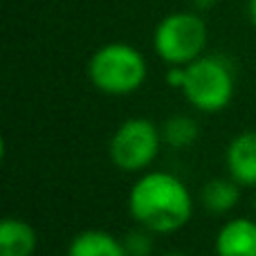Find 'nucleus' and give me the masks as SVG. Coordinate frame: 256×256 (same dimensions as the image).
I'll list each match as a JSON object with an SVG mask.
<instances>
[{"instance_id": "f8f14e48", "label": "nucleus", "mask_w": 256, "mask_h": 256, "mask_svg": "<svg viewBox=\"0 0 256 256\" xmlns=\"http://www.w3.org/2000/svg\"><path fill=\"white\" fill-rule=\"evenodd\" d=\"M150 234L153 232L148 230H132L128 232V234L124 236V248H126V254L128 256H150V252H153V238H150Z\"/></svg>"}, {"instance_id": "9d476101", "label": "nucleus", "mask_w": 256, "mask_h": 256, "mask_svg": "<svg viewBox=\"0 0 256 256\" xmlns=\"http://www.w3.org/2000/svg\"><path fill=\"white\" fill-rule=\"evenodd\" d=\"M202 207L214 216L230 214L240 200V184L232 178H214L200 191Z\"/></svg>"}, {"instance_id": "dca6fc26", "label": "nucleus", "mask_w": 256, "mask_h": 256, "mask_svg": "<svg viewBox=\"0 0 256 256\" xmlns=\"http://www.w3.org/2000/svg\"><path fill=\"white\" fill-rule=\"evenodd\" d=\"M162 256H186V254H182V252H166V254H162Z\"/></svg>"}, {"instance_id": "f3484780", "label": "nucleus", "mask_w": 256, "mask_h": 256, "mask_svg": "<svg viewBox=\"0 0 256 256\" xmlns=\"http://www.w3.org/2000/svg\"><path fill=\"white\" fill-rule=\"evenodd\" d=\"M254 204H256V194H254Z\"/></svg>"}, {"instance_id": "0eeeda50", "label": "nucleus", "mask_w": 256, "mask_h": 256, "mask_svg": "<svg viewBox=\"0 0 256 256\" xmlns=\"http://www.w3.org/2000/svg\"><path fill=\"white\" fill-rule=\"evenodd\" d=\"M216 256H256V222L252 218H232L218 230L214 240Z\"/></svg>"}, {"instance_id": "7ed1b4c3", "label": "nucleus", "mask_w": 256, "mask_h": 256, "mask_svg": "<svg viewBox=\"0 0 256 256\" xmlns=\"http://www.w3.org/2000/svg\"><path fill=\"white\" fill-rule=\"evenodd\" d=\"M236 92L234 68L220 54H202L184 66L182 94L200 112H220Z\"/></svg>"}, {"instance_id": "4468645a", "label": "nucleus", "mask_w": 256, "mask_h": 256, "mask_svg": "<svg viewBox=\"0 0 256 256\" xmlns=\"http://www.w3.org/2000/svg\"><path fill=\"white\" fill-rule=\"evenodd\" d=\"M191 4H194L198 12H207V9L214 7V4H218V0H191Z\"/></svg>"}, {"instance_id": "20e7f679", "label": "nucleus", "mask_w": 256, "mask_h": 256, "mask_svg": "<svg viewBox=\"0 0 256 256\" xmlns=\"http://www.w3.org/2000/svg\"><path fill=\"white\" fill-rule=\"evenodd\" d=\"M207 36V25L196 12H173L155 27L153 50L168 66H186L202 56Z\"/></svg>"}, {"instance_id": "1a4fd4ad", "label": "nucleus", "mask_w": 256, "mask_h": 256, "mask_svg": "<svg viewBox=\"0 0 256 256\" xmlns=\"http://www.w3.org/2000/svg\"><path fill=\"white\" fill-rule=\"evenodd\" d=\"M66 256H128L124 240L104 230L79 232L68 245Z\"/></svg>"}, {"instance_id": "2eb2a0df", "label": "nucleus", "mask_w": 256, "mask_h": 256, "mask_svg": "<svg viewBox=\"0 0 256 256\" xmlns=\"http://www.w3.org/2000/svg\"><path fill=\"white\" fill-rule=\"evenodd\" d=\"M248 14H250V20H252V25L256 27V0H250V4H248Z\"/></svg>"}, {"instance_id": "9b49d317", "label": "nucleus", "mask_w": 256, "mask_h": 256, "mask_svg": "<svg viewBox=\"0 0 256 256\" xmlns=\"http://www.w3.org/2000/svg\"><path fill=\"white\" fill-rule=\"evenodd\" d=\"M200 126L189 115H171L162 124V140L171 148H189L198 142Z\"/></svg>"}, {"instance_id": "423d86ee", "label": "nucleus", "mask_w": 256, "mask_h": 256, "mask_svg": "<svg viewBox=\"0 0 256 256\" xmlns=\"http://www.w3.org/2000/svg\"><path fill=\"white\" fill-rule=\"evenodd\" d=\"M225 166L232 180L256 189V130H243L227 144Z\"/></svg>"}, {"instance_id": "6e6552de", "label": "nucleus", "mask_w": 256, "mask_h": 256, "mask_svg": "<svg viewBox=\"0 0 256 256\" xmlns=\"http://www.w3.org/2000/svg\"><path fill=\"white\" fill-rule=\"evenodd\" d=\"M38 248L36 230L27 220L7 216L0 222V256H34Z\"/></svg>"}, {"instance_id": "f257e3e1", "label": "nucleus", "mask_w": 256, "mask_h": 256, "mask_svg": "<svg viewBox=\"0 0 256 256\" xmlns=\"http://www.w3.org/2000/svg\"><path fill=\"white\" fill-rule=\"evenodd\" d=\"M128 212L144 230L153 234H173L194 216V196L173 173L146 171L130 186Z\"/></svg>"}, {"instance_id": "39448f33", "label": "nucleus", "mask_w": 256, "mask_h": 256, "mask_svg": "<svg viewBox=\"0 0 256 256\" xmlns=\"http://www.w3.org/2000/svg\"><path fill=\"white\" fill-rule=\"evenodd\" d=\"M162 142V128H158L146 117H130L112 132L108 153L117 168L140 173L153 164Z\"/></svg>"}, {"instance_id": "f03ea898", "label": "nucleus", "mask_w": 256, "mask_h": 256, "mask_svg": "<svg viewBox=\"0 0 256 256\" xmlns=\"http://www.w3.org/2000/svg\"><path fill=\"white\" fill-rule=\"evenodd\" d=\"M148 74L144 54L130 43H106L88 61V79L99 92L124 97L140 90Z\"/></svg>"}, {"instance_id": "ddd939ff", "label": "nucleus", "mask_w": 256, "mask_h": 256, "mask_svg": "<svg viewBox=\"0 0 256 256\" xmlns=\"http://www.w3.org/2000/svg\"><path fill=\"white\" fill-rule=\"evenodd\" d=\"M166 81L171 88L182 90V84H184V66H168Z\"/></svg>"}]
</instances>
